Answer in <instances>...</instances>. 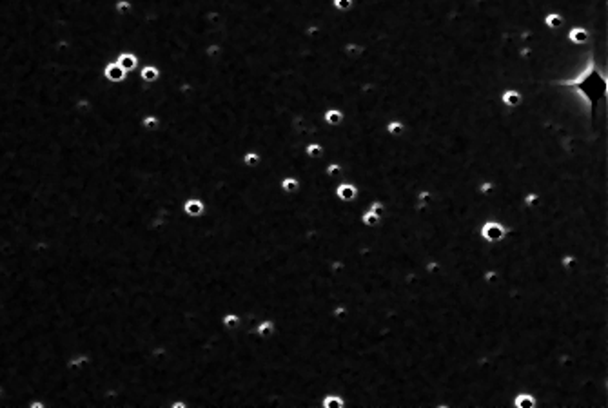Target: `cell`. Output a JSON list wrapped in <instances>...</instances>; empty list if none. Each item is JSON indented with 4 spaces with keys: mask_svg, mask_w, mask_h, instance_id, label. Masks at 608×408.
<instances>
[{
    "mask_svg": "<svg viewBox=\"0 0 608 408\" xmlns=\"http://www.w3.org/2000/svg\"><path fill=\"white\" fill-rule=\"evenodd\" d=\"M543 25L550 31H559L563 25H565V17L558 11H550V13H546L545 18H543Z\"/></svg>",
    "mask_w": 608,
    "mask_h": 408,
    "instance_id": "cell-12",
    "label": "cell"
},
{
    "mask_svg": "<svg viewBox=\"0 0 608 408\" xmlns=\"http://www.w3.org/2000/svg\"><path fill=\"white\" fill-rule=\"evenodd\" d=\"M343 172V167H342V163H338V162H330L329 165L325 167V174L329 176V178H333V176H340Z\"/></svg>",
    "mask_w": 608,
    "mask_h": 408,
    "instance_id": "cell-25",
    "label": "cell"
},
{
    "mask_svg": "<svg viewBox=\"0 0 608 408\" xmlns=\"http://www.w3.org/2000/svg\"><path fill=\"white\" fill-rule=\"evenodd\" d=\"M280 189H282V192L284 194H298L301 189V184L300 180L296 178V176H284V178L280 180Z\"/></svg>",
    "mask_w": 608,
    "mask_h": 408,
    "instance_id": "cell-13",
    "label": "cell"
},
{
    "mask_svg": "<svg viewBox=\"0 0 608 408\" xmlns=\"http://www.w3.org/2000/svg\"><path fill=\"white\" fill-rule=\"evenodd\" d=\"M222 47L218 46V44H211V46L205 49V54H207V59H216L218 54H220Z\"/></svg>",
    "mask_w": 608,
    "mask_h": 408,
    "instance_id": "cell-27",
    "label": "cell"
},
{
    "mask_svg": "<svg viewBox=\"0 0 608 408\" xmlns=\"http://www.w3.org/2000/svg\"><path fill=\"white\" fill-rule=\"evenodd\" d=\"M220 325L225 332H238L242 327V316L234 310H225L220 316Z\"/></svg>",
    "mask_w": 608,
    "mask_h": 408,
    "instance_id": "cell-7",
    "label": "cell"
},
{
    "mask_svg": "<svg viewBox=\"0 0 608 408\" xmlns=\"http://www.w3.org/2000/svg\"><path fill=\"white\" fill-rule=\"evenodd\" d=\"M367 211H372V213H376L378 216L385 218V214H387V205H385L383 200H372L369 201V203L365 205Z\"/></svg>",
    "mask_w": 608,
    "mask_h": 408,
    "instance_id": "cell-20",
    "label": "cell"
},
{
    "mask_svg": "<svg viewBox=\"0 0 608 408\" xmlns=\"http://www.w3.org/2000/svg\"><path fill=\"white\" fill-rule=\"evenodd\" d=\"M565 38L570 42L572 46H585L590 40V31L587 27H583V25H574V27H570L567 31V37Z\"/></svg>",
    "mask_w": 608,
    "mask_h": 408,
    "instance_id": "cell-8",
    "label": "cell"
},
{
    "mask_svg": "<svg viewBox=\"0 0 608 408\" xmlns=\"http://www.w3.org/2000/svg\"><path fill=\"white\" fill-rule=\"evenodd\" d=\"M104 76L109 80V82H122V80H125V76H127V73L124 71L120 67V64L115 60V62H109L107 66L104 67Z\"/></svg>",
    "mask_w": 608,
    "mask_h": 408,
    "instance_id": "cell-10",
    "label": "cell"
},
{
    "mask_svg": "<svg viewBox=\"0 0 608 408\" xmlns=\"http://www.w3.org/2000/svg\"><path fill=\"white\" fill-rule=\"evenodd\" d=\"M144 127H147V129H154V127H156V125H160V120L156 116H153V114H151V116H146L144 118Z\"/></svg>",
    "mask_w": 608,
    "mask_h": 408,
    "instance_id": "cell-28",
    "label": "cell"
},
{
    "mask_svg": "<svg viewBox=\"0 0 608 408\" xmlns=\"http://www.w3.org/2000/svg\"><path fill=\"white\" fill-rule=\"evenodd\" d=\"M385 131H387L389 136H392V138H401L405 133H407V125H405L403 120H398V118H394V120H391V122L387 124Z\"/></svg>",
    "mask_w": 608,
    "mask_h": 408,
    "instance_id": "cell-16",
    "label": "cell"
},
{
    "mask_svg": "<svg viewBox=\"0 0 608 408\" xmlns=\"http://www.w3.org/2000/svg\"><path fill=\"white\" fill-rule=\"evenodd\" d=\"M318 406L320 408H345L347 401H345V397H343L342 394H338V392H325L323 396L320 397Z\"/></svg>",
    "mask_w": 608,
    "mask_h": 408,
    "instance_id": "cell-9",
    "label": "cell"
},
{
    "mask_svg": "<svg viewBox=\"0 0 608 408\" xmlns=\"http://www.w3.org/2000/svg\"><path fill=\"white\" fill-rule=\"evenodd\" d=\"M321 154H323V145L321 143H309V145H305V156L309 160L321 158Z\"/></svg>",
    "mask_w": 608,
    "mask_h": 408,
    "instance_id": "cell-21",
    "label": "cell"
},
{
    "mask_svg": "<svg viewBox=\"0 0 608 408\" xmlns=\"http://www.w3.org/2000/svg\"><path fill=\"white\" fill-rule=\"evenodd\" d=\"M508 232H510V229H508L503 221L496 220V218H487V220L481 221L478 227L479 238H481L485 243H488V245H498V243L505 242Z\"/></svg>",
    "mask_w": 608,
    "mask_h": 408,
    "instance_id": "cell-1",
    "label": "cell"
},
{
    "mask_svg": "<svg viewBox=\"0 0 608 408\" xmlns=\"http://www.w3.org/2000/svg\"><path fill=\"white\" fill-rule=\"evenodd\" d=\"M142 80H146V82H156V80L160 78V69L154 66H146L142 69Z\"/></svg>",
    "mask_w": 608,
    "mask_h": 408,
    "instance_id": "cell-22",
    "label": "cell"
},
{
    "mask_svg": "<svg viewBox=\"0 0 608 408\" xmlns=\"http://www.w3.org/2000/svg\"><path fill=\"white\" fill-rule=\"evenodd\" d=\"M381 220H383V218L378 216V214L372 213V211H367V209H363L362 214H360V223H362L363 227H365V229H369V230L379 227V225H381Z\"/></svg>",
    "mask_w": 608,
    "mask_h": 408,
    "instance_id": "cell-14",
    "label": "cell"
},
{
    "mask_svg": "<svg viewBox=\"0 0 608 408\" xmlns=\"http://www.w3.org/2000/svg\"><path fill=\"white\" fill-rule=\"evenodd\" d=\"M481 279H483L485 285H488V287H494V285L500 283L501 274H500V271H498L496 267H488V269H485V271L481 272Z\"/></svg>",
    "mask_w": 608,
    "mask_h": 408,
    "instance_id": "cell-18",
    "label": "cell"
},
{
    "mask_svg": "<svg viewBox=\"0 0 608 408\" xmlns=\"http://www.w3.org/2000/svg\"><path fill=\"white\" fill-rule=\"evenodd\" d=\"M117 62L120 64V67L124 69L125 73H129V71H133L134 67H136L138 59L134 56L133 53H120V54H118Z\"/></svg>",
    "mask_w": 608,
    "mask_h": 408,
    "instance_id": "cell-17",
    "label": "cell"
},
{
    "mask_svg": "<svg viewBox=\"0 0 608 408\" xmlns=\"http://www.w3.org/2000/svg\"><path fill=\"white\" fill-rule=\"evenodd\" d=\"M334 196L342 203H354L360 198V189L352 182H342V184H338L336 189H334Z\"/></svg>",
    "mask_w": 608,
    "mask_h": 408,
    "instance_id": "cell-3",
    "label": "cell"
},
{
    "mask_svg": "<svg viewBox=\"0 0 608 408\" xmlns=\"http://www.w3.org/2000/svg\"><path fill=\"white\" fill-rule=\"evenodd\" d=\"M182 213L191 220H198L207 213V203L202 198H187L182 203Z\"/></svg>",
    "mask_w": 608,
    "mask_h": 408,
    "instance_id": "cell-5",
    "label": "cell"
},
{
    "mask_svg": "<svg viewBox=\"0 0 608 408\" xmlns=\"http://www.w3.org/2000/svg\"><path fill=\"white\" fill-rule=\"evenodd\" d=\"M343 51H345V54L349 56V59L358 60L360 56H363V53H365V47H363L362 44H358V42H350V44H347Z\"/></svg>",
    "mask_w": 608,
    "mask_h": 408,
    "instance_id": "cell-19",
    "label": "cell"
},
{
    "mask_svg": "<svg viewBox=\"0 0 608 408\" xmlns=\"http://www.w3.org/2000/svg\"><path fill=\"white\" fill-rule=\"evenodd\" d=\"M539 399L530 390H517L510 397V408H537Z\"/></svg>",
    "mask_w": 608,
    "mask_h": 408,
    "instance_id": "cell-4",
    "label": "cell"
},
{
    "mask_svg": "<svg viewBox=\"0 0 608 408\" xmlns=\"http://www.w3.org/2000/svg\"><path fill=\"white\" fill-rule=\"evenodd\" d=\"M321 118H323V122L329 125V127H338V125L343 124V120H345V114H343L342 109L329 107V109H325V111H323V116H321Z\"/></svg>",
    "mask_w": 608,
    "mask_h": 408,
    "instance_id": "cell-11",
    "label": "cell"
},
{
    "mask_svg": "<svg viewBox=\"0 0 608 408\" xmlns=\"http://www.w3.org/2000/svg\"><path fill=\"white\" fill-rule=\"evenodd\" d=\"M500 102L505 109L508 111H514V109L521 107L523 102H525V95L516 88H507L500 93Z\"/></svg>",
    "mask_w": 608,
    "mask_h": 408,
    "instance_id": "cell-2",
    "label": "cell"
},
{
    "mask_svg": "<svg viewBox=\"0 0 608 408\" xmlns=\"http://www.w3.org/2000/svg\"><path fill=\"white\" fill-rule=\"evenodd\" d=\"M476 189H478V194L481 196V198H494V192H496L498 185H496V182H494V180L485 178V180H481V182H479Z\"/></svg>",
    "mask_w": 608,
    "mask_h": 408,
    "instance_id": "cell-15",
    "label": "cell"
},
{
    "mask_svg": "<svg viewBox=\"0 0 608 408\" xmlns=\"http://www.w3.org/2000/svg\"><path fill=\"white\" fill-rule=\"evenodd\" d=\"M333 6L336 11L340 13H347L352 9V6H354V0H333Z\"/></svg>",
    "mask_w": 608,
    "mask_h": 408,
    "instance_id": "cell-24",
    "label": "cell"
},
{
    "mask_svg": "<svg viewBox=\"0 0 608 408\" xmlns=\"http://www.w3.org/2000/svg\"><path fill=\"white\" fill-rule=\"evenodd\" d=\"M276 334V323L274 319H271V317H263V319H260L256 325H254V336L258 337V339H262V341H269V339H272Z\"/></svg>",
    "mask_w": 608,
    "mask_h": 408,
    "instance_id": "cell-6",
    "label": "cell"
},
{
    "mask_svg": "<svg viewBox=\"0 0 608 408\" xmlns=\"http://www.w3.org/2000/svg\"><path fill=\"white\" fill-rule=\"evenodd\" d=\"M115 9H117V13H120V15H127V13L133 9V4H131V0H117Z\"/></svg>",
    "mask_w": 608,
    "mask_h": 408,
    "instance_id": "cell-26",
    "label": "cell"
},
{
    "mask_svg": "<svg viewBox=\"0 0 608 408\" xmlns=\"http://www.w3.org/2000/svg\"><path fill=\"white\" fill-rule=\"evenodd\" d=\"M260 163H262V156H260V153H256V151H247V153L243 154V165L258 167Z\"/></svg>",
    "mask_w": 608,
    "mask_h": 408,
    "instance_id": "cell-23",
    "label": "cell"
}]
</instances>
